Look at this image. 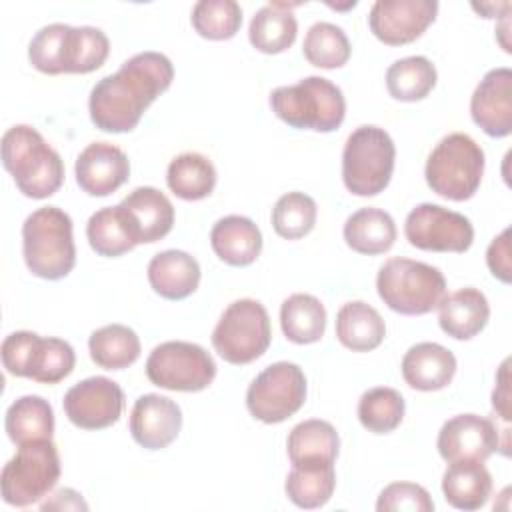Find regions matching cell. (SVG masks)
Masks as SVG:
<instances>
[{
	"label": "cell",
	"mask_w": 512,
	"mask_h": 512,
	"mask_svg": "<svg viewBox=\"0 0 512 512\" xmlns=\"http://www.w3.org/2000/svg\"><path fill=\"white\" fill-rule=\"evenodd\" d=\"M386 336L384 318L362 300L346 302L336 314V338L352 352H370Z\"/></svg>",
	"instance_id": "cell-27"
},
{
	"label": "cell",
	"mask_w": 512,
	"mask_h": 512,
	"mask_svg": "<svg viewBox=\"0 0 512 512\" xmlns=\"http://www.w3.org/2000/svg\"><path fill=\"white\" fill-rule=\"evenodd\" d=\"M0 150L4 168L24 196L44 200L62 186L64 162L36 128L28 124L8 128L2 136Z\"/></svg>",
	"instance_id": "cell-2"
},
{
	"label": "cell",
	"mask_w": 512,
	"mask_h": 512,
	"mask_svg": "<svg viewBox=\"0 0 512 512\" xmlns=\"http://www.w3.org/2000/svg\"><path fill=\"white\" fill-rule=\"evenodd\" d=\"M22 256L38 278L68 276L76 264L72 218L58 206L34 210L22 224Z\"/></svg>",
	"instance_id": "cell-3"
},
{
	"label": "cell",
	"mask_w": 512,
	"mask_h": 512,
	"mask_svg": "<svg viewBox=\"0 0 512 512\" xmlns=\"http://www.w3.org/2000/svg\"><path fill=\"white\" fill-rule=\"evenodd\" d=\"M2 364L8 374L40 384L64 380L76 364L74 348L62 338H42L30 330H18L4 338Z\"/></svg>",
	"instance_id": "cell-9"
},
{
	"label": "cell",
	"mask_w": 512,
	"mask_h": 512,
	"mask_svg": "<svg viewBox=\"0 0 512 512\" xmlns=\"http://www.w3.org/2000/svg\"><path fill=\"white\" fill-rule=\"evenodd\" d=\"M496 388L492 392V408L502 416V420H510V392H508V360L502 362L498 376H496Z\"/></svg>",
	"instance_id": "cell-45"
},
{
	"label": "cell",
	"mask_w": 512,
	"mask_h": 512,
	"mask_svg": "<svg viewBox=\"0 0 512 512\" xmlns=\"http://www.w3.org/2000/svg\"><path fill=\"white\" fill-rule=\"evenodd\" d=\"M336 488L334 464H300L292 466L284 490L292 504L304 510L324 506Z\"/></svg>",
	"instance_id": "cell-35"
},
{
	"label": "cell",
	"mask_w": 512,
	"mask_h": 512,
	"mask_svg": "<svg viewBox=\"0 0 512 512\" xmlns=\"http://www.w3.org/2000/svg\"><path fill=\"white\" fill-rule=\"evenodd\" d=\"M470 114L476 126L492 138L512 132V70L502 66L484 74L470 98Z\"/></svg>",
	"instance_id": "cell-17"
},
{
	"label": "cell",
	"mask_w": 512,
	"mask_h": 512,
	"mask_svg": "<svg viewBox=\"0 0 512 512\" xmlns=\"http://www.w3.org/2000/svg\"><path fill=\"white\" fill-rule=\"evenodd\" d=\"M424 176L438 196L464 202L480 188L484 176V150L472 136L452 132L432 148Z\"/></svg>",
	"instance_id": "cell-6"
},
{
	"label": "cell",
	"mask_w": 512,
	"mask_h": 512,
	"mask_svg": "<svg viewBox=\"0 0 512 512\" xmlns=\"http://www.w3.org/2000/svg\"><path fill=\"white\" fill-rule=\"evenodd\" d=\"M280 326L290 342L314 344L324 336L326 308L316 296L296 292L280 306Z\"/></svg>",
	"instance_id": "cell-31"
},
{
	"label": "cell",
	"mask_w": 512,
	"mask_h": 512,
	"mask_svg": "<svg viewBox=\"0 0 512 512\" xmlns=\"http://www.w3.org/2000/svg\"><path fill=\"white\" fill-rule=\"evenodd\" d=\"M166 184L182 200H202L210 196L216 186V168L208 156L184 152L168 164Z\"/></svg>",
	"instance_id": "cell-32"
},
{
	"label": "cell",
	"mask_w": 512,
	"mask_h": 512,
	"mask_svg": "<svg viewBox=\"0 0 512 512\" xmlns=\"http://www.w3.org/2000/svg\"><path fill=\"white\" fill-rule=\"evenodd\" d=\"M68 24H48L42 26L28 44V60L42 74H64V44H66Z\"/></svg>",
	"instance_id": "cell-42"
},
{
	"label": "cell",
	"mask_w": 512,
	"mask_h": 512,
	"mask_svg": "<svg viewBox=\"0 0 512 512\" xmlns=\"http://www.w3.org/2000/svg\"><path fill=\"white\" fill-rule=\"evenodd\" d=\"M210 244L222 262L230 266H248L262 252V232L250 218L230 214L212 226Z\"/></svg>",
	"instance_id": "cell-24"
},
{
	"label": "cell",
	"mask_w": 512,
	"mask_h": 512,
	"mask_svg": "<svg viewBox=\"0 0 512 512\" xmlns=\"http://www.w3.org/2000/svg\"><path fill=\"white\" fill-rule=\"evenodd\" d=\"M272 342L266 308L252 298L234 300L212 330V346L228 364H250L258 360Z\"/></svg>",
	"instance_id": "cell-10"
},
{
	"label": "cell",
	"mask_w": 512,
	"mask_h": 512,
	"mask_svg": "<svg viewBox=\"0 0 512 512\" xmlns=\"http://www.w3.org/2000/svg\"><path fill=\"white\" fill-rule=\"evenodd\" d=\"M172 80L174 66L168 56L152 50L134 54L118 72L94 84L88 100L90 120L104 132H130L148 106L170 88Z\"/></svg>",
	"instance_id": "cell-1"
},
{
	"label": "cell",
	"mask_w": 512,
	"mask_h": 512,
	"mask_svg": "<svg viewBox=\"0 0 512 512\" xmlns=\"http://www.w3.org/2000/svg\"><path fill=\"white\" fill-rule=\"evenodd\" d=\"M404 382L422 392L446 388L456 374V356L436 342H418L402 358Z\"/></svg>",
	"instance_id": "cell-21"
},
{
	"label": "cell",
	"mask_w": 512,
	"mask_h": 512,
	"mask_svg": "<svg viewBox=\"0 0 512 512\" xmlns=\"http://www.w3.org/2000/svg\"><path fill=\"white\" fill-rule=\"evenodd\" d=\"M396 146L380 126H358L342 150V180L354 196H376L392 178Z\"/></svg>",
	"instance_id": "cell-7"
},
{
	"label": "cell",
	"mask_w": 512,
	"mask_h": 512,
	"mask_svg": "<svg viewBox=\"0 0 512 512\" xmlns=\"http://www.w3.org/2000/svg\"><path fill=\"white\" fill-rule=\"evenodd\" d=\"M4 426L8 438L18 446L32 440H52L54 410L42 396L28 394L10 404Z\"/></svg>",
	"instance_id": "cell-30"
},
{
	"label": "cell",
	"mask_w": 512,
	"mask_h": 512,
	"mask_svg": "<svg viewBox=\"0 0 512 512\" xmlns=\"http://www.w3.org/2000/svg\"><path fill=\"white\" fill-rule=\"evenodd\" d=\"M436 448L446 462H484L500 448L498 428L490 418L478 414H458L442 424Z\"/></svg>",
	"instance_id": "cell-16"
},
{
	"label": "cell",
	"mask_w": 512,
	"mask_h": 512,
	"mask_svg": "<svg viewBox=\"0 0 512 512\" xmlns=\"http://www.w3.org/2000/svg\"><path fill=\"white\" fill-rule=\"evenodd\" d=\"M60 478V456L52 440H32L20 444L16 454L4 464L0 490L6 504L26 508L40 502Z\"/></svg>",
	"instance_id": "cell-8"
},
{
	"label": "cell",
	"mask_w": 512,
	"mask_h": 512,
	"mask_svg": "<svg viewBox=\"0 0 512 512\" xmlns=\"http://www.w3.org/2000/svg\"><path fill=\"white\" fill-rule=\"evenodd\" d=\"M378 512H432L434 500L428 490L414 482H392L388 484L376 502Z\"/></svg>",
	"instance_id": "cell-43"
},
{
	"label": "cell",
	"mask_w": 512,
	"mask_h": 512,
	"mask_svg": "<svg viewBox=\"0 0 512 512\" xmlns=\"http://www.w3.org/2000/svg\"><path fill=\"white\" fill-rule=\"evenodd\" d=\"M404 398L398 390L376 386L366 390L358 400V420L374 434H388L396 430L404 418Z\"/></svg>",
	"instance_id": "cell-38"
},
{
	"label": "cell",
	"mask_w": 512,
	"mask_h": 512,
	"mask_svg": "<svg viewBox=\"0 0 512 512\" xmlns=\"http://www.w3.org/2000/svg\"><path fill=\"white\" fill-rule=\"evenodd\" d=\"M350 40L346 32L332 22H316L308 28L302 44L304 58L318 68H342L350 58Z\"/></svg>",
	"instance_id": "cell-39"
},
{
	"label": "cell",
	"mask_w": 512,
	"mask_h": 512,
	"mask_svg": "<svg viewBox=\"0 0 512 512\" xmlns=\"http://www.w3.org/2000/svg\"><path fill=\"white\" fill-rule=\"evenodd\" d=\"M146 376L154 386L164 390L200 392L212 384L216 362L194 342L168 340L150 352Z\"/></svg>",
	"instance_id": "cell-11"
},
{
	"label": "cell",
	"mask_w": 512,
	"mask_h": 512,
	"mask_svg": "<svg viewBox=\"0 0 512 512\" xmlns=\"http://www.w3.org/2000/svg\"><path fill=\"white\" fill-rule=\"evenodd\" d=\"M318 216V206L312 196L304 192H288L280 196L272 208L274 232L286 240H298L306 236Z\"/></svg>",
	"instance_id": "cell-41"
},
{
	"label": "cell",
	"mask_w": 512,
	"mask_h": 512,
	"mask_svg": "<svg viewBox=\"0 0 512 512\" xmlns=\"http://www.w3.org/2000/svg\"><path fill=\"white\" fill-rule=\"evenodd\" d=\"M86 238L98 256L116 258L130 252L138 242L120 206L96 210L86 224Z\"/></svg>",
	"instance_id": "cell-34"
},
{
	"label": "cell",
	"mask_w": 512,
	"mask_h": 512,
	"mask_svg": "<svg viewBox=\"0 0 512 512\" xmlns=\"http://www.w3.org/2000/svg\"><path fill=\"white\" fill-rule=\"evenodd\" d=\"M148 282L166 300H184L200 284V264L184 250H164L148 262Z\"/></svg>",
	"instance_id": "cell-23"
},
{
	"label": "cell",
	"mask_w": 512,
	"mask_h": 512,
	"mask_svg": "<svg viewBox=\"0 0 512 512\" xmlns=\"http://www.w3.org/2000/svg\"><path fill=\"white\" fill-rule=\"evenodd\" d=\"M194 30L208 40H228L242 26V8L234 0H200L192 8Z\"/></svg>",
	"instance_id": "cell-40"
},
{
	"label": "cell",
	"mask_w": 512,
	"mask_h": 512,
	"mask_svg": "<svg viewBox=\"0 0 512 512\" xmlns=\"http://www.w3.org/2000/svg\"><path fill=\"white\" fill-rule=\"evenodd\" d=\"M306 402V376L294 362H274L264 368L246 390L248 412L264 422L278 424L296 414Z\"/></svg>",
	"instance_id": "cell-12"
},
{
	"label": "cell",
	"mask_w": 512,
	"mask_h": 512,
	"mask_svg": "<svg viewBox=\"0 0 512 512\" xmlns=\"http://www.w3.org/2000/svg\"><path fill=\"white\" fill-rule=\"evenodd\" d=\"M268 102L282 122L298 130L332 132L346 116L342 90L322 76H306L292 86H278Z\"/></svg>",
	"instance_id": "cell-4"
},
{
	"label": "cell",
	"mask_w": 512,
	"mask_h": 512,
	"mask_svg": "<svg viewBox=\"0 0 512 512\" xmlns=\"http://www.w3.org/2000/svg\"><path fill=\"white\" fill-rule=\"evenodd\" d=\"M344 240L358 254H384L396 240L394 218L380 208H360L344 222Z\"/></svg>",
	"instance_id": "cell-28"
},
{
	"label": "cell",
	"mask_w": 512,
	"mask_h": 512,
	"mask_svg": "<svg viewBox=\"0 0 512 512\" xmlns=\"http://www.w3.org/2000/svg\"><path fill=\"white\" fill-rule=\"evenodd\" d=\"M442 494L458 510H478L492 494V476L480 460L448 462L442 476Z\"/></svg>",
	"instance_id": "cell-25"
},
{
	"label": "cell",
	"mask_w": 512,
	"mask_h": 512,
	"mask_svg": "<svg viewBox=\"0 0 512 512\" xmlns=\"http://www.w3.org/2000/svg\"><path fill=\"white\" fill-rule=\"evenodd\" d=\"M490 318V304L486 296L474 288L466 286L448 296L438 304V324L442 332L456 340H470L484 330Z\"/></svg>",
	"instance_id": "cell-22"
},
{
	"label": "cell",
	"mask_w": 512,
	"mask_h": 512,
	"mask_svg": "<svg viewBox=\"0 0 512 512\" xmlns=\"http://www.w3.org/2000/svg\"><path fill=\"white\" fill-rule=\"evenodd\" d=\"M88 350L92 362L100 368L122 370L138 360L140 338L124 324H108L90 334Z\"/></svg>",
	"instance_id": "cell-33"
},
{
	"label": "cell",
	"mask_w": 512,
	"mask_h": 512,
	"mask_svg": "<svg viewBox=\"0 0 512 512\" xmlns=\"http://www.w3.org/2000/svg\"><path fill=\"white\" fill-rule=\"evenodd\" d=\"M294 4L270 2L262 6L250 20V44L264 54H280L288 50L298 34L296 16L290 12Z\"/></svg>",
	"instance_id": "cell-29"
},
{
	"label": "cell",
	"mask_w": 512,
	"mask_h": 512,
	"mask_svg": "<svg viewBox=\"0 0 512 512\" xmlns=\"http://www.w3.org/2000/svg\"><path fill=\"white\" fill-rule=\"evenodd\" d=\"M182 428L180 406L160 394L140 396L130 412V434L146 450L170 446Z\"/></svg>",
	"instance_id": "cell-19"
},
{
	"label": "cell",
	"mask_w": 512,
	"mask_h": 512,
	"mask_svg": "<svg viewBox=\"0 0 512 512\" xmlns=\"http://www.w3.org/2000/svg\"><path fill=\"white\" fill-rule=\"evenodd\" d=\"M406 240L426 252H466L474 242L472 222L440 204L424 202L412 208L404 222Z\"/></svg>",
	"instance_id": "cell-13"
},
{
	"label": "cell",
	"mask_w": 512,
	"mask_h": 512,
	"mask_svg": "<svg viewBox=\"0 0 512 512\" xmlns=\"http://www.w3.org/2000/svg\"><path fill=\"white\" fill-rule=\"evenodd\" d=\"M436 14V0H376L368 14V26L380 42L402 46L420 38Z\"/></svg>",
	"instance_id": "cell-15"
},
{
	"label": "cell",
	"mask_w": 512,
	"mask_h": 512,
	"mask_svg": "<svg viewBox=\"0 0 512 512\" xmlns=\"http://www.w3.org/2000/svg\"><path fill=\"white\" fill-rule=\"evenodd\" d=\"M76 184L90 196L116 192L130 176V160L110 142H92L76 158Z\"/></svg>",
	"instance_id": "cell-18"
},
{
	"label": "cell",
	"mask_w": 512,
	"mask_h": 512,
	"mask_svg": "<svg viewBox=\"0 0 512 512\" xmlns=\"http://www.w3.org/2000/svg\"><path fill=\"white\" fill-rule=\"evenodd\" d=\"M376 290L390 310L420 316L438 308L446 296V278L436 266L396 256L380 266Z\"/></svg>",
	"instance_id": "cell-5"
},
{
	"label": "cell",
	"mask_w": 512,
	"mask_h": 512,
	"mask_svg": "<svg viewBox=\"0 0 512 512\" xmlns=\"http://www.w3.org/2000/svg\"><path fill=\"white\" fill-rule=\"evenodd\" d=\"M118 206L138 244L158 242L174 226V206L158 188L138 186Z\"/></svg>",
	"instance_id": "cell-20"
},
{
	"label": "cell",
	"mask_w": 512,
	"mask_h": 512,
	"mask_svg": "<svg viewBox=\"0 0 512 512\" xmlns=\"http://www.w3.org/2000/svg\"><path fill=\"white\" fill-rule=\"evenodd\" d=\"M42 510H88V504L82 500V496L72 488H62L56 494H52V500L44 502L40 506Z\"/></svg>",
	"instance_id": "cell-46"
},
{
	"label": "cell",
	"mask_w": 512,
	"mask_h": 512,
	"mask_svg": "<svg viewBox=\"0 0 512 512\" xmlns=\"http://www.w3.org/2000/svg\"><path fill=\"white\" fill-rule=\"evenodd\" d=\"M110 54L108 36L94 26H68L64 44V74L98 70Z\"/></svg>",
	"instance_id": "cell-37"
},
{
	"label": "cell",
	"mask_w": 512,
	"mask_h": 512,
	"mask_svg": "<svg viewBox=\"0 0 512 512\" xmlns=\"http://www.w3.org/2000/svg\"><path fill=\"white\" fill-rule=\"evenodd\" d=\"M286 450L292 466L334 464L340 450V438L330 422L310 418L290 430Z\"/></svg>",
	"instance_id": "cell-26"
},
{
	"label": "cell",
	"mask_w": 512,
	"mask_h": 512,
	"mask_svg": "<svg viewBox=\"0 0 512 512\" xmlns=\"http://www.w3.org/2000/svg\"><path fill=\"white\" fill-rule=\"evenodd\" d=\"M436 66L426 56H406L386 70V88L394 100L416 102L436 86Z\"/></svg>",
	"instance_id": "cell-36"
},
{
	"label": "cell",
	"mask_w": 512,
	"mask_h": 512,
	"mask_svg": "<svg viewBox=\"0 0 512 512\" xmlns=\"http://www.w3.org/2000/svg\"><path fill=\"white\" fill-rule=\"evenodd\" d=\"M486 264L494 278L504 284H510V228H504L488 246L486 250Z\"/></svg>",
	"instance_id": "cell-44"
},
{
	"label": "cell",
	"mask_w": 512,
	"mask_h": 512,
	"mask_svg": "<svg viewBox=\"0 0 512 512\" xmlns=\"http://www.w3.org/2000/svg\"><path fill=\"white\" fill-rule=\"evenodd\" d=\"M122 410L124 392L106 376H90L64 394V412L82 430L108 428L118 422Z\"/></svg>",
	"instance_id": "cell-14"
}]
</instances>
